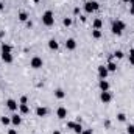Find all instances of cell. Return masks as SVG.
Listing matches in <instances>:
<instances>
[{"mask_svg":"<svg viewBox=\"0 0 134 134\" xmlns=\"http://www.w3.org/2000/svg\"><path fill=\"white\" fill-rule=\"evenodd\" d=\"M125 28H126V24H125L123 20H120V19L112 20V25H111V31H112V34L120 36V34L125 31Z\"/></svg>","mask_w":134,"mask_h":134,"instance_id":"obj_1","label":"cell"},{"mask_svg":"<svg viewBox=\"0 0 134 134\" xmlns=\"http://www.w3.org/2000/svg\"><path fill=\"white\" fill-rule=\"evenodd\" d=\"M42 24H44L45 27H52V25H55V14H53L52 9L44 11V14H42Z\"/></svg>","mask_w":134,"mask_h":134,"instance_id":"obj_2","label":"cell"},{"mask_svg":"<svg viewBox=\"0 0 134 134\" xmlns=\"http://www.w3.org/2000/svg\"><path fill=\"white\" fill-rule=\"evenodd\" d=\"M100 8V3L97 2V0H87L86 3H84V11L87 13V14H92L94 11H97Z\"/></svg>","mask_w":134,"mask_h":134,"instance_id":"obj_3","label":"cell"},{"mask_svg":"<svg viewBox=\"0 0 134 134\" xmlns=\"http://www.w3.org/2000/svg\"><path fill=\"white\" fill-rule=\"evenodd\" d=\"M66 128H67V130H72L75 134H81V133H83V125H81V123H78V122H67Z\"/></svg>","mask_w":134,"mask_h":134,"instance_id":"obj_4","label":"cell"},{"mask_svg":"<svg viewBox=\"0 0 134 134\" xmlns=\"http://www.w3.org/2000/svg\"><path fill=\"white\" fill-rule=\"evenodd\" d=\"M30 67L31 69H41V67H44V59L41 58V56H33L31 58V61H30Z\"/></svg>","mask_w":134,"mask_h":134,"instance_id":"obj_5","label":"cell"},{"mask_svg":"<svg viewBox=\"0 0 134 134\" xmlns=\"http://www.w3.org/2000/svg\"><path fill=\"white\" fill-rule=\"evenodd\" d=\"M100 100H101V103H104V104L111 103V101H112V94H111L109 91H106V92H100Z\"/></svg>","mask_w":134,"mask_h":134,"instance_id":"obj_6","label":"cell"},{"mask_svg":"<svg viewBox=\"0 0 134 134\" xmlns=\"http://www.w3.org/2000/svg\"><path fill=\"white\" fill-rule=\"evenodd\" d=\"M64 45H66V48L69 50V52H73V50L76 48V41H75L73 37H69V39H66Z\"/></svg>","mask_w":134,"mask_h":134,"instance_id":"obj_7","label":"cell"},{"mask_svg":"<svg viewBox=\"0 0 134 134\" xmlns=\"http://www.w3.org/2000/svg\"><path fill=\"white\" fill-rule=\"evenodd\" d=\"M5 104H6V108H8L9 111H13V112H16V111L19 109V103H17L16 100H13V98L6 100V103H5Z\"/></svg>","mask_w":134,"mask_h":134,"instance_id":"obj_8","label":"cell"},{"mask_svg":"<svg viewBox=\"0 0 134 134\" xmlns=\"http://www.w3.org/2000/svg\"><path fill=\"white\" fill-rule=\"evenodd\" d=\"M97 72H98L100 80H106V78H108V75H109V70H108V67H106V66H98Z\"/></svg>","mask_w":134,"mask_h":134,"instance_id":"obj_9","label":"cell"},{"mask_svg":"<svg viewBox=\"0 0 134 134\" xmlns=\"http://www.w3.org/2000/svg\"><path fill=\"white\" fill-rule=\"evenodd\" d=\"M56 117H58V119H61V120H64V119L67 117V108L59 106V108L56 109Z\"/></svg>","mask_w":134,"mask_h":134,"instance_id":"obj_10","label":"cell"},{"mask_svg":"<svg viewBox=\"0 0 134 134\" xmlns=\"http://www.w3.org/2000/svg\"><path fill=\"white\" fill-rule=\"evenodd\" d=\"M11 123H13L14 126H20V125H22V117H20V114H13V115H11Z\"/></svg>","mask_w":134,"mask_h":134,"instance_id":"obj_11","label":"cell"},{"mask_svg":"<svg viewBox=\"0 0 134 134\" xmlns=\"http://www.w3.org/2000/svg\"><path fill=\"white\" fill-rule=\"evenodd\" d=\"M47 114H48V111H47L45 106H37V108H36V115H37V117H45Z\"/></svg>","mask_w":134,"mask_h":134,"instance_id":"obj_12","label":"cell"},{"mask_svg":"<svg viewBox=\"0 0 134 134\" xmlns=\"http://www.w3.org/2000/svg\"><path fill=\"white\" fill-rule=\"evenodd\" d=\"M98 87H100L101 92L109 91V81H108V80H100V81H98Z\"/></svg>","mask_w":134,"mask_h":134,"instance_id":"obj_13","label":"cell"},{"mask_svg":"<svg viewBox=\"0 0 134 134\" xmlns=\"http://www.w3.org/2000/svg\"><path fill=\"white\" fill-rule=\"evenodd\" d=\"M13 59H14V58H13L11 53H2V61H3L5 64H11Z\"/></svg>","mask_w":134,"mask_h":134,"instance_id":"obj_14","label":"cell"},{"mask_svg":"<svg viewBox=\"0 0 134 134\" xmlns=\"http://www.w3.org/2000/svg\"><path fill=\"white\" fill-rule=\"evenodd\" d=\"M101 27H103V20H101L100 17L94 19V22H92V30H101Z\"/></svg>","mask_w":134,"mask_h":134,"instance_id":"obj_15","label":"cell"},{"mask_svg":"<svg viewBox=\"0 0 134 134\" xmlns=\"http://www.w3.org/2000/svg\"><path fill=\"white\" fill-rule=\"evenodd\" d=\"M106 67H108V70L111 72V73H114V72H117V64L112 61V58H109V63L106 64Z\"/></svg>","mask_w":134,"mask_h":134,"instance_id":"obj_16","label":"cell"},{"mask_svg":"<svg viewBox=\"0 0 134 134\" xmlns=\"http://www.w3.org/2000/svg\"><path fill=\"white\" fill-rule=\"evenodd\" d=\"M17 19H19L20 22H27V20H28V13H27V11H19V13H17Z\"/></svg>","mask_w":134,"mask_h":134,"instance_id":"obj_17","label":"cell"},{"mask_svg":"<svg viewBox=\"0 0 134 134\" xmlns=\"http://www.w3.org/2000/svg\"><path fill=\"white\" fill-rule=\"evenodd\" d=\"M58 47H59V44H58V41H56V39H50V41H48V48H50V50L56 52V50H58Z\"/></svg>","mask_w":134,"mask_h":134,"instance_id":"obj_18","label":"cell"},{"mask_svg":"<svg viewBox=\"0 0 134 134\" xmlns=\"http://www.w3.org/2000/svg\"><path fill=\"white\" fill-rule=\"evenodd\" d=\"M55 98H58V100L66 98V92L63 89H55Z\"/></svg>","mask_w":134,"mask_h":134,"instance_id":"obj_19","label":"cell"},{"mask_svg":"<svg viewBox=\"0 0 134 134\" xmlns=\"http://www.w3.org/2000/svg\"><path fill=\"white\" fill-rule=\"evenodd\" d=\"M2 53H11V50H13V47L9 45V44H5V42H2Z\"/></svg>","mask_w":134,"mask_h":134,"instance_id":"obj_20","label":"cell"},{"mask_svg":"<svg viewBox=\"0 0 134 134\" xmlns=\"http://www.w3.org/2000/svg\"><path fill=\"white\" fill-rule=\"evenodd\" d=\"M19 112H20L22 115L28 114V112H30V108H28V104H19Z\"/></svg>","mask_w":134,"mask_h":134,"instance_id":"obj_21","label":"cell"},{"mask_svg":"<svg viewBox=\"0 0 134 134\" xmlns=\"http://www.w3.org/2000/svg\"><path fill=\"white\" fill-rule=\"evenodd\" d=\"M0 122H2V125H9L11 123V117H6V115H3V117H0Z\"/></svg>","mask_w":134,"mask_h":134,"instance_id":"obj_22","label":"cell"},{"mask_svg":"<svg viewBox=\"0 0 134 134\" xmlns=\"http://www.w3.org/2000/svg\"><path fill=\"white\" fill-rule=\"evenodd\" d=\"M112 56H114V58H117V59H122V58H123V56H125V53H123V52H122V50H115V52H114V55H112Z\"/></svg>","mask_w":134,"mask_h":134,"instance_id":"obj_23","label":"cell"},{"mask_svg":"<svg viewBox=\"0 0 134 134\" xmlns=\"http://www.w3.org/2000/svg\"><path fill=\"white\" fill-rule=\"evenodd\" d=\"M117 120L119 122H126V114L125 112H119L117 114Z\"/></svg>","mask_w":134,"mask_h":134,"instance_id":"obj_24","label":"cell"},{"mask_svg":"<svg viewBox=\"0 0 134 134\" xmlns=\"http://www.w3.org/2000/svg\"><path fill=\"white\" fill-rule=\"evenodd\" d=\"M92 37H94V39H100L101 37V30H92Z\"/></svg>","mask_w":134,"mask_h":134,"instance_id":"obj_25","label":"cell"},{"mask_svg":"<svg viewBox=\"0 0 134 134\" xmlns=\"http://www.w3.org/2000/svg\"><path fill=\"white\" fill-rule=\"evenodd\" d=\"M63 24H64V27H70L72 25V19L70 17H64L63 19Z\"/></svg>","mask_w":134,"mask_h":134,"instance_id":"obj_26","label":"cell"},{"mask_svg":"<svg viewBox=\"0 0 134 134\" xmlns=\"http://www.w3.org/2000/svg\"><path fill=\"white\" fill-rule=\"evenodd\" d=\"M19 104H28V97L27 95H22L20 97V103Z\"/></svg>","mask_w":134,"mask_h":134,"instance_id":"obj_27","label":"cell"},{"mask_svg":"<svg viewBox=\"0 0 134 134\" xmlns=\"http://www.w3.org/2000/svg\"><path fill=\"white\" fill-rule=\"evenodd\" d=\"M126 133L128 134H134V125H128V126H126Z\"/></svg>","mask_w":134,"mask_h":134,"instance_id":"obj_28","label":"cell"},{"mask_svg":"<svg viewBox=\"0 0 134 134\" xmlns=\"http://www.w3.org/2000/svg\"><path fill=\"white\" fill-rule=\"evenodd\" d=\"M130 13L134 16V0H131V2H130Z\"/></svg>","mask_w":134,"mask_h":134,"instance_id":"obj_29","label":"cell"},{"mask_svg":"<svg viewBox=\"0 0 134 134\" xmlns=\"http://www.w3.org/2000/svg\"><path fill=\"white\" fill-rule=\"evenodd\" d=\"M128 63L130 66H134V56H128Z\"/></svg>","mask_w":134,"mask_h":134,"instance_id":"obj_30","label":"cell"},{"mask_svg":"<svg viewBox=\"0 0 134 134\" xmlns=\"http://www.w3.org/2000/svg\"><path fill=\"white\" fill-rule=\"evenodd\" d=\"M80 14V8L76 6V8H73V16H78Z\"/></svg>","mask_w":134,"mask_h":134,"instance_id":"obj_31","label":"cell"},{"mask_svg":"<svg viewBox=\"0 0 134 134\" xmlns=\"http://www.w3.org/2000/svg\"><path fill=\"white\" fill-rule=\"evenodd\" d=\"M81 134H94V131H92V130H83Z\"/></svg>","mask_w":134,"mask_h":134,"instance_id":"obj_32","label":"cell"},{"mask_svg":"<svg viewBox=\"0 0 134 134\" xmlns=\"http://www.w3.org/2000/svg\"><path fill=\"white\" fill-rule=\"evenodd\" d=\"M8 134H17V130H14V128H11V130H8Z\"/></svg>","mask_w":134,"mask_h":134,"instance_id":"obj_33","label":"cell"},{"mask_svg":"<svg viewBox=\"0 0 134 134\" xmlns=\"http://www.w3.org/2000/svg\"><path fill=\"white\" fill-rule=\"evenodd\" d=\"M27 27L31 28V27H33V22H31V20H27Z\"/></svg>","mask_w":134,"mask_h":134,"instance_id":"obj_34","label":"cell"},{"mask_svg":"<svg viewBox=\"0 0 134 134\" xmlns=\"http://www.w3.org/2000/svg\"><path fill=\"white\" fill-rule=\"evenodd\" d=\"M104 126H106V128H109V126H111V122H109V120H106V122H104Z\"/></svg>","mask_w":134,"mask_h":134,"instance_id":"obj_35","label":"cell"},{"mask_svg":"<svg viewBox=\"0 0 134 134\" xmlns=\"http://www.w3.org/2000/svg\"><path fill=\"white\" fill-rule=\"evenodd\" d=\"M128 56H134V48H131V50H130V53H128Z\"/></svg>","mask_w":134,"mask_h":134,"instance_id":"obj_36","label":"cell"},{"mask_svg":"<svg viewBox=\"0 0 134 134\" xmlns=\"http://www.w3.org/2000/svg\"><path fill=\"white\" fill-rule=\"evenodd\" d=\"M3 8H5V3H3V2H0V11H3Z\"/></svg>","mask_w":134,"mask_h":134,"instance_id":"obj_37","label":"cell"},{"mask_svg":"<svg viewBox=\"0 0 134 134\" xmlns=\"http://www.w3.org/2000/svg\"><path fill=\"white\" fill-rule=\"evenodd\" d=\"M52 134H63V133H61L59 130H55V131H53V133H52Z\"/></svg>","mask_w":134,"mask_h":134,"instance_id":"obj_38","label":"cell"},{"mask_svg":"<svg viewBox=\"0 0 134 134\" xmlns=\"http://www.w3.org/2000/svg\"><path fill=\"white\" fill-rule=\"evenodd\" d=\"M5 36V31H0V37H3Z\"/></svg>","mask_w":134,"mask_h":134,"instance_id":"obj_39","label":"cell"},{"mask_svg":"<svg viewBox=\"0 0 134 134\" xmlns=\"http://www.w3.org/2000/svg\"><path fill=\"white\" fill-rule=\"evenodd\" d=\"M122 2H123V3H130L131 0H122Z\"/></svg>","mask_w":134,"mask_h":134,"instance_id":"obj_40","label":"cell"},{"mask_svg":"<svg viewBox=\"0 0 134 134\" xmlns=\"http://www.w3.org/2000/svg\"><path fill=\"white\" fill-rule=\"evenodd\" d=\"M33 2H34V3H39V0H33Z\"/></svg>","mask_w":134,"mask_h":134,"instance_id":"obj_41","label":"cell"},{"mask_svg":"<svg viewBox=\"0 0 134 134\" xmlns=\"http://www.w3.org/2000/svg\"><path fill=\"white\" fill-rule=\"evenodd\" d=\"M0 2H2V0H0Z\"/></svg>","mask_w":134,"mask_h":134,"instance_id":"obj_42","label":"cell"}]
</instances>
